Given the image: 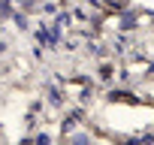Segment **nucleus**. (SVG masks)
<instances>
[{
	"label": "nucleus",
	"instance_id": "f257e3e1",
	"mask_svg": "<svg viewBox=\"0 0 154 145\" xmlns=\"http://www.w3.org/2000/svg\"><path fill=\"white\" fill-rule=\"evenodd\" d=\"M33 145H51V136H48V133H39V136L33 139Z\"/></svg>",
	"mask_w": 154,
	"mask_h": 145
},
{
	"label": "nucleus",
	"instance_id": "f03ea898",
	"mask_svg": "<svg viewBox=\"0 0 154 145\" xmlns=\"http://www.w3.org/2000/svg\"><path fill=\"white\" fill-rule=\"evenodd\" d=\"M15 27L24 30V27H27V18H24V15H15Z\"/></svg>",
	"mask_w": 154,
	"mask_h": 145
},
{
	"label": "nucleus",
	"instance_id": "7ed1b4c3",
	"mask_svg": "<svg viewBox=\"0 0 154 145\" xmlns=\"http://www.w3.org/2000/svg\"><path fill=\"white\" fill-rule=\"evenodd\" d=\"M72 145H88V136H85V133H79V136L72 139Z\"/></svg>",
	"mask_w": 154,
	"mask_h": 145
},
{
	"label": "nucleus",
	"instance_id": "20e7f679",
	"mask_svg": "<svg viewBox=\"0 0 154 145\" xmlns=\"http://www.w3.org/2000/svg\"><path fill=\"white\" fill-rule=\"evenodd\" d=\"M3 51H6V42H3V39H0V54H3Z\"/></svg>",
	"mask_w": 154,
	"mask_h": 145
},
{
	"label": "nucleus",
	"instance_id": "39448f33",
	"mask_svg": "<svg viewBox=\"0 0 154 145\" xmlns=\"http://www.w3.org/2000/svg\"><path fill=\"white\" fill-rule=\"evenodd\" d=\"M21 145H30V139H24V142H21Z\"/></svg>",
	"mask_w": 154,
	"mask_h": 145
}]
</instances>
